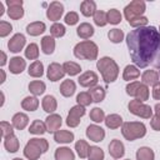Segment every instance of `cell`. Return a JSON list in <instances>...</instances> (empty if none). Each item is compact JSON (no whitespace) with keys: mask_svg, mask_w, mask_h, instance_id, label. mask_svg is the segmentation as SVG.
<instances>
[{"mask_svg":"<svg viewBox=\"0 0 160 160\" xmlns=\"http://www.w3.org/2000/svg\"><path fill=\"white\" fill-rule=\"evenodd\" d=\"M85 115V108L81 105H75L70 109L66 118V125L70 128H76L80 124V119Z\"/></svg>","mask_w":160,"mask_h":160,"instance_id":"cell-8","label":"cell"},{"mask_svg":"<svg viewBox=\"0 0 160 160\" xmlns=\"http://www.w3.org/2000/svg\"><path fill=\"white\" fill-rule=\"evenodd\" d=\"M41 49H42V52L46 54V55H50L54 52L55 50V40L52 36L50 35H46L41 39Z\"/></svg>","mask_w":160,"mask_h":160,"instance_id":"cell-25","label":"cell"},{"mask_svg":"<svg viewBox=\"0 0 160 160\" xmlns=\"http://www.w3.org/2000/svg\"><path fill=\"white\" fill-rule=\"evenodd\" d=\"M6 5L12 6V5H22V0H6Z\"/></svg>","mask_w":160,"mask_h":160,"instance_id":"cell-55","label":"cell"},{"mask_svg":"<svg viewBox=\"0 0 160 160\" xmlns=\"http://www.w3.org/2000/svg\"><path fill=\"white\" fill-rule=\"evenodd\" d=\"M25 56L28 59H30V60H36L38 56H39V48H38V45L34 44V42L29 44L26 46V49H25Z\"/></svg>","mask_w":160,"mask_h":160,"instance_id":"cell-42","label":"cell"},{"mask_svg":"<svg viewBox=\"0 0 160 160\" xmlns=\"http://www.w3.org/2000/svg\"><path fill=\"white\" fill-rule=\"evenodd\" d=\"M45 29H46V25L42 21H34L26 26V32L31 36H38V35L42 34L45 31Z\"/></svg>","mask_w":160,"mask_h":160,"instance_id":"cell-20","label":"cell"},{"mask_svg":"<svg viewBox=\"0 0 160 160\" xmlns=\"http://www.w3.org/2000/svg\"><path fill=\"white\" fill-rule=\"evenodd\" d=\"M12 31V26L8 21H0V36L5 38Z\"/></svg>","mask_w":160,"mask_h":160,"instance_id":"cell-49","label":"cell"},{"mask_svg":"<svg viewBox=\"0 0 160 160\" xmlns=\"http://www.w3.org/2000/svg\"><path fill=\"white\" fill-rule=\"evenodd\" d=\"M89 149H90V146H89V144H88L85 140H81V139H80V140H78V141L75 142V150H76L78 155H79L81 159L88 158Z\"/></svg>","mask_w":160,"mask_h":160,"instance_id":"cell-36","label":"cell"},{"mask_svg":"<svg viewBox=\"0 0 160 160\" xmlns=\"http://www.w3.org/2000/svg\"><path fill=\"white\" fill-rule=\"evenodd\" d=\"M54 140L60 144H69L74 140V132L69 130H58L54 132Z\"/></svg>","mask_w":160,"mask_h":160,"instance_id":"cell-19","label":"cell"},{"mask_svg":"<svg viewBox=\"0 0 160 160\" xmlns=\"http://www.w3.org/2000/svg\"><path fill=\"white\" fill-rule=\"evenodd\" d=\"M39 106V100L36 96H26L21 101V108L26 111H35Z\"/></svg>","mask_w":160,"mask_h":160,"instance_id":"cell-30","label":"cell"},{"mask_svg":"<svg viewBox=\"0 0 160 160\" xmlns=\"http://www.w3.org/2000/svg\"><path fill=\"white\" fill-rule=\"evenodd\" d=\"M130 58L136 68H146L160 48V34L155 26H142L131 30L126 36Z\"/></svg>","mask_w":160,"mask_h":160,"instance_id":"cell-1","label":"cell"},{"mask_svg":"<svg viewBox=\"0 0 160 160\" xmlns=\"http://www.w3.org/2000/svg\"><path fill=\"white\" fill-rule=\"evenodd\" d=\"M50 34H51L52 38H61V36L65 35V26L62 24L55 22L50 28Z\"/></svg>","mask_w":160,"mask_h":160,"instance_id":"cell-45","label":"cell"},{"mask_svg":"<svg viewBox=\"0 0 160 160\" xmlns=\"http://www.w3.org/2000/svg\"><path fill=\"white\" fill-rule=\"evenodd\" d=\"M76 101H78V105H81V106H89L91 102H92V99H91V95L89 94V91H82L80 94H78L76 96Z\"/></svg>","mask_w":160,"mask_h":160,"instance_id":"cell-43","label":"cell"},{"mask_svg":"<svg viewBox=\"0 0 160 160\" xmlns=\"http://www.w3.org/2000/svg\"><path fill=\"white\" fill-rule=\"evenodd\" d=\"M62 124V119L60 115L58 114H50L46 120H45V125H46V131L49 132H56L60 126Z\"/></svg>","mask_w":160,"mask_h":160,"instance_id":"cell-14","label":"cell"},{"mask_svg":"<svg viewBox=\"0 0 160 160\" xmlns=\"http://www.w3.org/2000/svg\"><path fill=\"white\" fill-rule=\"evenodd\" d=\"M12 126L16 129V130H22L26 128V125L29 124V118L26 114L24 112H16L14 116H12Z\"/></svg>","mask_w":160,"mask_h":160,"instance_id":"cell-18","label":"cell"},{"mask_svg":"<svg viewBox=\"0 0 160 160\" xmlns=\"http://www.w3.org/2000/svg\"><path fill=\"white\" fill-rule=\"evenodd\" d=\"M135 99H138V100H140V101H145V100H148V98H149V88L145 85V84H140L139 85V88H138V90H136V92H135V96H134Z\"/></svg>","mask_w":160,"mask_h":160,"instance_id":"cell-40","label":"cell"},{"mask_svg":"<svg viewBox=\"0 0 160 160\" xmlns=\"http://www.w3.org/2000/svg\"><path fill=\"white\" fill-rule=\"evenodd\" d=\"M140 84L141 82H139V81H132V82L126 85V94L130 95V96H135V92H136V90H138Z\"/></svg>","mask_w":160,"mask_h":160,"instance_id":"cell-52","label":"cell"},{"mask_svg":"<svg viewBox=\"0 0 160 160\" xmlns=\"http://www.w3.org/2000/svg\"><path fill=\"white\" fill-rule=\"evenodd\" d=\"M121 132H122V136L126 140L134 141L136 139H140V138L145 136L146 128L140 121H126L121 125Z\"/></svg>","mask_w":160,"mask_h":160,"instance_id":"cell-5","label":"cell"},{"mask_svg":"<svg viewBox=\"0 0 160 160\" xmlns=\"http://www.w3.org/2000/svg\"><path fill=\"white\" fill-rule=\"evenodd\" d=\"M150 125L154 130L156 131H160V115H154L151 116V120H150Z\"/></svg>","mask_w":160,"mask_h":160,"instance_id":"cell-53","label":"cell"},{"mask_svg":"<svg viewBox=\"0 0 160 160\" xmlns=\"http://www.w3.org/2000/svg\"><path fill=\"white\" fill-rule=\"evenodd\" d=\"M25 42H26L25 36H24L22 34L18 32V34H15V35L9 40L8 48H9V50H10L11 52H19V51L24 48Z\"/></svg>","mask_w":160,"mask_h":160,"instance_id":"cell-13","label":"cell"},{"mask_svg":"<svg viewBox=\"0 0 160 160\" xmlns=\"http://www.w3.org/2000/svg\"><path fill=\"white\" fill-rule=\"evenodd\" d=\"M41 106H42L44 111H46V112H54L56 110V108H58L56 99L52 95H46V96H44V99L41 101Z\"/></svg>","mask_w":160,"mask_h":160,"instance_id":"cell-27","label":"cell"},{"mask_svg":"<svg viewBox=\"0 0 160 160\" xmlns=\"http://www.w3.org/2000/svg\"><path fill=\"white\" fill-rule=\"evenodd\" d=\"M152 98L155 100H160V80L159 82H156L152 88Z\"/></svg>","mask_w":160,"mask_h":160,"instance_id":"cell-54","label":"cell"},{"mask_svg":"<svg viewBox=\"0 0 160 160\" xmlns=\"http://www.w3.org/2000/svg\"><path fill=\"white\" fill-rule=\"evenodd\" d=\"M108 38L111 42L114 44H118V42H121L122 39H124V32L122 30L120 29H111L109 32H108Z\"/></svg>","mask_w":160,"mask_h":160,"instance_id":"cell-39","label":"cell"},{"mask_svg":"<svg viewBox=\"0 0 160 160\" xmlns=\"http://www.w3.org/2000/svg\"><path fill=\"white\" fill-rule=\"evenodd\" d=\"M4 14V4L0 1V16Z\"/></svg>","mask_w":160,"mask_h":160,"instance_id":"cell-59","label":"cell"},{"mask_svg":"<svg viewBox=\"0 0 160 160\" xmlns=\"http://www.w3.org/2000/svg\"><path fill=\"white\" fill-rule=\"evenodd\" d=\"M80 86L82 88H94L96 86L98 81H99V78L96 75V72L94 71H85L84 74H81L78 79Z\"/></svg>","mask_w":160,"mask_h":160,"instance_id":"cell-10","label":"cell"},{"mask_svg":"<svg viewBox=\"0 0 160 160\" xmlns=\"http://www.w3.org/2000/svg\"><path fill=\"white\" fill-rule=\"evenodd\" d=\"M0 72H1V80H0V82L2 84L5 81V71L4 70H0Z\"/></svg>","mask_w":160,"mask_h":160,"instance_id":"cell-58","label":"cell"},{"mask_svg":"<svg viewBox=\"0 0 160 160\" xmlns=\"http://www.w3.org/2000/svg\"><path fill=\"white\" fill-rule=\"evenodd\" d=\"M129 24H130L132 28H135V29H138V28H142V26H146V24H148V18H145V16H140V18H136V19L131 20Z\"/></svg>","mask_w":160,"mask_h":160,"instance_id":"cell-50","label":"cell"},{"mask_svg":"<svg viewBox=\"0 0 160 160\" xmlns=\"http://www.w3.org/2000/svg\"><path fill=\"white\" fill-rule=\"evenodd\" d=\"M141 82L145 84L146 86L149 85H155L159 82V72L156 70H146L141 75Z\"/></svg>","mask_w":160,"mask_h":160,"instance_id":"cell-17","label":"cell"},{"mask_svg":"<svg viewBox=\"0 0 160 160\" xmlns=\"http://www.w3.org/2000/svg\"><path fill=\"white\" fill-rule=\"evenodd\" d=\"M28 74L30 76H32V78L42 76V74H44V65H42V62L39 61V60H35L34 62H31L29 69H28Z\"/></svg>","mask_w":160,"mask_h":160,"instance_id":"cell-28","label":"cell"},{"mask_svg":"<svg viewBox=\"0 0 160 160\" xmlns=\"http://www.w3.org/2000/svg\"><path fill=\"white\" fill-rule=\"evenodd\" d=\"M75 155L70 148L62 146L55 150V160H74Z\"/></svg>","mask_w":160,"mask_h":160,"instance_id":"cell-24","label":"cell"},{"mask_svg":"<svg viewBox=\"0 0 160 160\" xmlns=\"http://www.w3.org/2000/svg\"><path fill=\"white\" fill-rule=\"evenodd\" d=\"M154 110H155V114H156V115H160V102H158V104L155 105Z\"/></svg>","mask_w":160,"mask_h":160,"instance_id":"cell-57","label":"cell"},{"mask_svg":"<svg viewBox=\"0 0 160 160\" xmlns=\"http://www.w3.org/2000/svg\"><path fill=\"white\" fill-rule=\"evenodd\" d=\"M98 52H99L98 45L90 40L80 41L74 48V55L78 59H84V60H90V61L96 60Z\"/></svg>","mask_w":160,"mask_h":160,"instance_id":"cell-4","label":"cell"},{"mask_svg":"<svg viewBox=\"0 0 160 160\" xmlns=\"http://www.w3.org/2000/svg\"><path fill=\"white\" fill-rule=\"evenodd\" d=\"M80 11L84 16H94L96 10V4L92 0H84L80 4Z\"/></svg>","mask_w":160,"mask_h":160,"instance_id":"cell-21","label":"cell"},{"mask_svg":"<svg viewBox=\"0 0 160 160\" xmlns=\"http://www.w3.org/2000/svg\"><path fill=\"white\" fill-rule=\"evenodd\" d=\"M154 158H155V154L152 149L148 146L139 148L136 151V160H154Z\"/></svg>","mask_w":160,"mask_h":160,"instance_id":"cell-33","label":"cell"},{"mask_svg":"<svg viewBox=\"0 0 160 160\" xmlns=\"http://www.w3.org/2000/svg\"><path fill=\"white\" fill-rule=\"evenodd\" d=\"M86 136L91 140V141H95V142H100L104 140L105 138V131L101 126H98V125H89L86 128Z\"/></svg>","mask_w":160,"mask_h":160,"instance_id":"cell-12","label":"cell"},{"mask_svg":"<svg viewBox=\"0 0 160 160\" xmlns=\"http://www.w3.org/2000/svg\"><path fill=\"white\" fill-rule=\"evenodd\" d=\"M140 76V71L138 70V68L135 65H126L124 69V74H122V79L126 81L130 80H135Z\"/></svg>","mask_w":160,"mask_h":160,"instance_id":"cell-29","label":"cell"},{"mask_svg":"<svg viewBox=\"0 0 160 160\" xmlns=\"http://www.w3.org/2000/svg\"><path fill=\"white\" fill-rule=\"evenodd\" d=\"M104 151L98 146H90L88 159L89 160H104Z\"/></svg>","mask_w":160,"mask_h":160,"instance_id":"cell-41","label":"cell"},{"mask_svg":"<svg viewBox=\"0 0 160 160\" xmlns=\"http://www.w3.org/2000/svg\"><path fill=\"white\" fill-rule=\"evenodd\" d=\"M62 68H64V71L65 74L70 75V76H74V75H78L80 71H81V68L79 64L74 62V61H66L62 64Z\"/></svg>","mask_w":160,"mask_h":160,"instance_id":"cell-37","label":"cell"},{"mask_svg":"<svg viewBox=\"0 0 160 160\" xmlns=\"http://www.w3.org/2000/svg\"><path fill=\"white\" fill-rule=\"evenodd\" d=\"M89 94L91 95V99L94 102H100L105 99V89L102 86H94V88H90L89 90Z\"/></svg>","mask_w":160,"mask_h":160,"instance_id":"cell-31","label":"cell"},{"mask_svg":"<svg viewBox=\"0 0 160 160\" xmlns=\"http://www.w3.org/2000/svg\"><path fill=\"white\" fill-rule=\"evenodd\" d=\"M129 110L131 114L136 115V116H140L142 119H150L152 116V109L150 105H146L144 104L142 101L138 100V99H134L129 102L128 105Z\"/></svg>","mask_w":160,"mask_h":160,"instance_id":"cell-7","label":"cell"},{"mask_svg":"<svg viewBox=\"0 0 160 160\" xmlns=\"http://www.w3.org/2000/svg\"><path fill=\"white\" fill-rule=\"evenodd\" d=\"M90 119L94 121V122H101L105 120V114H104V110L100 109V108H94L91 111H90Z\"/></svg>","mask_w":160,"mask_h":160,"instance_id":"cell-46","label":"cell"},{"mask_svg":"<svg viewBox=\"0 0 160 160\" xmlns=\"http://www.w3.org/2000/svg\"><path fill=\"white\" fill-rule=\"evenodd\" d=\"M49 149V144L46 139L40 138H32L28 141V144L24 148V155L29 160H38L41 154L46 152Z\"/></svg>","mask_w":160,"mask_h":160,"instance_id":"cell-3","label":"cell"},{"mask_svg":"<svg viewBox=\"0 0 160 160\" xmlns=\"http://www.w3.org/2000/svg\"><path fill=\"white\" fill-rule=\"evenodd\" d=\"M94 22L98 26H105L108 24V18H106V12L102 10H98L94 14Z\"/></svg>","mask_w":160,"mask_h":160,"instance_id":"cell-47","label":"cell"},{"mask_svg":"<svg viewBox=\"0 0 160 160\" xmlns=\"http://www.w3.org/2000/svg\"><path fill=\"white\" fill-rule=\"evenodd\" d=\"M26 68V62L20 56H14L10 59L9 62V70L11 74H21Z\"/></svg>","mask_w":160,"mask_h":160,"instance_id":"cell-16","label":"cell"},{"mask_svg":"<svg viewBox=\"0 0 160 160\" xmlns=\"http://www.w3.org/2000/svg\"><path fill=\"white\" fill-rule=\"evenodd\" d=\"M109 154L114 158V159H120L121 156H124L125 154V148H124V144L118 140V139H114L110 141L109 144Z\"/></svg>","mask_w":160,"mask_h":160,"instance_id":"cell-15","label":"cell"},{"mask_svg":"<svg viewBox=\"0 0 160 160\" xmlns=\"http://www.w3.org/2000/svg\"><path fill=\"white\" fill-rule=\"evenodd\" d=\"M145 2L141 1V0H134L131 1L129 5L125 6L124 9V15H125V19L130 22L131 20L136 19V18H140L142 16V14L145 12Z\"/></svg>","mask_w":160,"mask_h":160,"instance_id":"cell-6","label":"cell"},{"mask_svg":"<svg viewBox=\"0 0 160 160\" xmlns=\"http://www.w3.org/2000/svg\"><path fill=\"white\" fill-rule=\"evenodd\" d=\"M0 128H1V136L4 139L14 134V130H12L14 126L10 125V122H8V121H1L0 122Z\"/></svg>","mask_w":160,"mask_h":160,"instance_id":"cell-48","label":"cell"},{"mask_svg":"<svg viewBox=\"0 0 160 160\" xmlns=\"http://www.w3.org/2000/svg\"><path fill=\"white\" fill-rule=\"evenodd\" d=\"M4 146H5V149L9 152L18 151L19 150V140H18V138L14 134L10 135V136H8V138H5L4 139Z\"/></svg>","mask_w":160,"mask_h":160,"instance_id":"cell-32","label":"cell"},{"mask_svg":"<svg viewBox=\"0 0 160 160\" xmlns=\"http://www.w3.org/2000/svg\"><path fill=\"white\" fill-rule=\"evenodd\" d=\"M8 15L12 20H18L24 16V9L22 5H12L8 8Z\"/></svg>","mask_w":160,"mask_h":160,"instance_id":"cell-38","label":"cell"},{"mask_svg":"<svg viewBox=\"0 0 160 160\" xmlns=\"http://www.w3.org/2000/svg\"><path fill=\"white\" fill-rule=\"evenodd\" d=\"M96 68L100 71L104 81L106 84L109 82H114L119 75V66L115 62L114 59L109 58V56H104L100 60H98L96 62Z\"/></svg>","mask_w":160,"mask_h":160,"instance_id":"cell-2","label":"cell"},{"mask_svg":"<svg viewBox=\"0 0 160 160\" xmlns=\"http://www.w3.org/2000/svg\"><path fill=\"white\" fill-rule=\"evenodd\" d=\"M0 55H1V60H0V65L4 66L6 64V54L4 51H0Z\"/></svg>","mask_w":160,"mask_h":160,"instance_id":"cell-56","label":"cell"},{"mask_svg":"<svg viewBox=\"0 0 160 160\" xmlns=\"http://www.w3.org/2000/svg\"><path fill=\"white\" fill-rule=\"evenodd\" d=\"M64 20H65V22L68 25H75L79 21V15L75 11H70V12H68L65 15V19Z\"/></svg>","mask_w":160,"mask_h":160,"instance_id":"cell-51","label":"cell"},{"mask_svg":"<svg viewBox=\"0 0 160 160\" xmlns=\"http://www.w3.org/2000/svg\"><path fill=\"white\" fill-rule=\"evenodd\" d=\"M12 160H22L21 158H15V159H12Z\"/></svg>","mask_w":160,"mask_h":160,"instance_id":"cell-60","label":"cell"},{"mask_svg":"<svg viewBox=\"0 0 160 160\" xmlns=\"http://www.w3.org/2000/svg\"><path fill=\"white\" fill-rule=\"evenodd\" d=\"M64 14V5L59 1H52L46 10V16L51 21H58Z\"/></svg>","mask_w":160,"mask_h":160,"instance_id":"cell-9","label":"cell"},{"mask_svg":"<svg viewBox=\"0 0 160 160\" xmlns=\"http://www.w3.org/2000/svg\"><path fill=\"white\" fill-rule=\"evenodd\" d=\"M104 121H105L106 128H109V129H118V128H120L124 124L122 122V118L120 115H118V114H110V115H108Z\"/></svg>","mask_w":160,"mask_h":160,"instance_id":"cell-26","label":"cell"},{"mask_svg":"<svg viewBox=\"0 0 160 160\" xmlns=\"http://www.w3.org/2000/svg\"><path fill=\"white\" fill-rule=\"evenodd\" d=\"M45 88H46L45 86V82H42L40 80H34V81H31L29 84V90H30V92L34 96H39V95L44 94Z\"/></svg>","mask_w":160,"mask_h":160,"instance_id":"cell-34","label":"cell"},{"mask_svg":"<svg viewBox=\"0 0 160 160\" xmlns=\"http://www.w3.org/2000/svg\"><path fill=\"white\" fill-rule=\"evenodd\" d=\"M46 131V125L41 120H34L29 128V132L34 135H42Z\"/></svg>","mask_w":160,"mask_h":160,"instance_id":"cell-35","label":"cell"},{"mask_svg":"<svg viewBox=\"0 0 160 160\" xmlns=\"http://www.w3.org/2000/svg\"><path fill=\"white\" fill-rule=\"evenodd\" d=\"M126 160H130V159H126Z\"/></svg>","mask_w":160,"mask_h":160,"instance_id":"cell-61","label":"cell"},{"mask_svg":"<svg viewBox=\"0 0 160 160\" xmlns=\"http://www.w3.org/2000/svg\"><path fill=\"white\" fill-rule=\"evenodd\" d=\"M75 90H76V85H75V82H74L72 80H70V79L64 80V81L61 82V85H60V92H61V95L65 96V98H70L71 95H74Z\"/></svg>","mask_w":160,"mask_h":160,"instance_id":"cell-22","label":"cell"},{"mask_svg":"<svg viewBox=\"0 0 160 160\" xmlns=\"http://www.w3.org/2000/svg\"><path fill=\"white\" fill-rule=\"evenodd\" d=\"M106 18H108V22L110 24H119L121 21V14L119 10L116 9H110L108 12H106Z\"/></svg>","mask_w":160,"mask_h":160,"instance_id":"cell-44","label":"cell"},{"mask_svg":"<svg viewBox=\"0 0 160 160\" xmlns=\"http://www.w3.org/2000/svg\"><path fill=\"white\" fill-rule=\"evenodd\" d=\"M76 34L81 39H89V38H91L94 35V28L89 22H82V24H80L78 26Z\"/></svg>","mask_w":160,"mask_h":160,"instance_id":"cell-23","label":"cell"},{"mask_svg":"<svg viewBox=\"0 0 160 160\" xmlns=\"http://www.w3.org/2000/svg\"><path fill=\"white\" fill-rule=\"evenodd\" d=\"M65 75V71H64V68L62 65L58 64V62H51L48 68V72H46V76L50 81H58L60 79H62Z\"/></svg>","mask_w":160,"mask_h":160,"instance_id":"cell-11","label":"cell"}]
</instances>
